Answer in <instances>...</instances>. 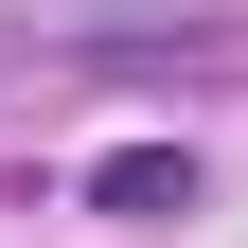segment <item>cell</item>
I'll use <instances>...</instances> for the list:
<instances>
[{"label":"cell","instance_id":"cell-1","mask_svg":"<svg viewBox=\"0 0 248 248\" xmlns=\"http://www.w3.org/2000/svg\"><path fill=\"white\" fill-rule=\"evenodd\" d=\"M89 213H124V231H177V213H195V160H177V142H124V160H89Z\"/></svg>","mask_w":248,"mask_h":248}]
</instances>
